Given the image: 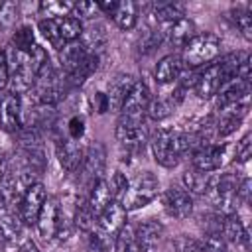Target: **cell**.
Masks as SVG:
<instances>
[{
	"label": "cell",
	"mask_w": 252,
	"mask_h": 252,
	"mask_svg": "<svg viewBox=\"0 0 252 252\" xmlns=\"http://www.w3.org/2000/svg\"><path fill=\"white\" fill-rule=\"evenodd\" d=\"M199 146H203V142L199 140L197 134L193 136V134L175 132L169 128H158L150 140L154 159L165 169L175 167L185 152H193Z\"/></svg>",
	"instance_id": "cell-1"
},
{
	"label": "cell",
	"mask_w": 252,
	"mask_h": 252,
	"mask_svg": "<svg viewBox=\"0 0 252 252\" xmlns=\"http://www.w3.org/2000/svg\"><path fill=\"white\" fill-rule=\"evenodd\" d=\"M159 191V181L152 171H142L134 179H128V187L118 199V203L128 211H138L150 205Z\"/></svg>",
	"instance_id": "cell-2"
},
{
	"label": "cell",
	"mask_w": 252,
	"mask_h": 252,
	"mask_svg": "<svg viewBox=\"0 0 252 252\" xmlns=\"http://www.w3.org/2000/svg\"><path fill=\"white\" fill-rule=\"evenodd\" d=\"M220 55V39L215 33H195L181 47V63L183 67L195 69L215 61Z\"/></svg>",
	"instance_id": "cell-3"
},
{
	"label": "cell",
	"mask_w": 252,
	"mask_h": 252,
	"mask_svg": "<svg viewBox=\"0 0 252 252\" xmlns=\"http://www.w3.org/2000/svg\"><path fill=\"white\" fill-rule=\"evenodd\" d=\"M238 183H240V179L232 173L215 175V179L211 183V189L205 195V197L211 199V203L215 205V209L222 217L234 215L238 211V207L242 205V201L238 197Z\"/></svg>",
	"instance_id": "cell-4"
},
{
	"label": "cell",
	"mask_w": 252,
	"mask_h": 252,
	"mask_svg": "<svg viewBox=\"0 0 252 252\" xmlns=\"http://www.w3.org/2000/svg\"><path fill=\"white\" fill-rule=\"evenodd\" d=\"M228 144H205L191 152V165L199 171L213 173L228 161Z\"/></svg>",
	"instance_id": "cell-5"
},
{
	"label": "cell",
	"mask_w": 252,
	"mask_h": 252,
	"mask_svg": "<svg viewBox=\"0 0 252 252\" xmlns=\"http://www.w3.org/2000/svg\"><path fill=\"white\" fill-rule=\"evenodd\" d=\"M150 100H152L150 87L144 81H134V85H132L130 93L126 94L122 108H120L122 118L134 120V122H144V114H146Z\"/></svg>",
	"instance_id": "cell-6"
},
{
	"label": "cell",
	"mask_w": 252,
	"mask_h": 252,
	"mask_svg": "<svg viewBox=\"0 0 252 252\" xmlns=\"http://www.w3.org/2000/svg\"><path fill=\"white\" fill-rule=\"evenodd\" d=\"M45 199H47V191H45L43 183L35 181L26 189V193L22 195V199L18 203V213H20V219L26 226L35 224L37 215H39Z\"/></svg>",
	"instance_id": "cell-7"
},
{
	"label": "cell",
	"mask_w": 252,
	"mask_h": 252,
	"mask_svg": "<svg viewBox=\"0 0 252 252\" xmlns=\"http://www.w3.org/2000/svg\"><path fill=\"white\" fill-rule=\"evenodd\" d=\"M104 167H106V152H104V146L98 144V142H93L87 152H85V158H83V163H81V181L87 183L89 187L98 181L104 173Z\"/></svg>",
	"instance_id": "cell-8"
},
{
	"label": "cell",
	"mask_w": 252,
	"mask_h": 252,
	"mask_svg": "<svg viewBox=\"0 0 252 252\" xmlns=\"http://www.w3.org/2000/svg\"><path fill=\"white\" fill-rule=\"evenodd\" d=\"M161 205L169 217L185 220L193 213V195L189 191H185L183 187L171 185L161 193Z\"/></svg>",
	"instance_id": "cell-9"
},
{
	"label": "cell",
	"mask_w": 252,
	"mask_h": 252,
	"mask_svg": "<svg viewBox=\"0 0 252 252\" xmlns=\"http://www.w3.org/2000/svg\"><path fill=\"white\" fill-rule=\"evenodd\" d=\"M124 226H126V209L118 201H110L96 217V230L110 240H114Z\"/></svg>",
	"instance_id": "cell-10"
},
{
	"label": "cell",
	"mask_w": 252,
	"mask_h": 252,
	"mask_svg": "<svg viewBox=\"0 0 252 252\" xmlns=\"http://www.w3.org/2000/svg\"><path fill=\"white\" fill-rule=\"evenodd\" d=\"M226 81H228V77H226L220 61L211 63L209 67H205L203 73L197 75V79H195V93H197L199 98H213V96H217L219 89Z\"/></svg>",
	"instance_id": "cell-11"
},
{
	"label": "cell",
	"mask_w": 252,
	"mask_h": 252,
	"mask_svg": "<svg viewBox=\"0 0 252 252\" xmlns=\"http://www.w3.org/2000/svg\"><path fill=\"white\" fill-rule=\"evenodd\" d=\"M22 126V98L20 94L6 91L0 96V128L4 132H18Z\"/></svg>",
	"instance_id": "cell-12"
},
{
	"label": "cell",
	"mask_w": 252,
	"mask_h": 252,
	"mask_svg": "<svg viewBox=\"0 0 252 252\" xmlns=\"http://www.w3.org/2000/svg\"><path fill=\"white\" fill-rule=\"evenodd\" d=\"M156 30H158L161 39H165L173 45H179V47H183L195 35V24L185 16L171 20V22H165V24H159Z\"/></svg>",
	"instance_id": "cell-13"
},
{
	"label": "cell",
	"mask_w": 252,
	"mask_h": 252,
	"mask_svg": "<svg viewBox=\"0 0 252 252\" xmlns=\"http://www.w3.org/2000/svg\"><path fill=\"white\" fill-rule=\"evenodd\" d=\"M114 134H116V140L120 142V146H124L126 150H140L148 142V130H146L144 122L120 118Z\"/></svg>",
	"instance_id": "cell-14"
},
{
	"label": "cell",
	"mask_w": 252,
	"mask_h": 252,
	"mask_svg": "<svg viewBox=\"0 0 252 252\" xmlns=\"http://www.w3.org/2000/svg\"><path fill=\"white\" fill-rule=\"evenodd\" d=\"M24 226L18 209L0 199V238L10 244L18 242L24 236Z\"/></svg>",
	"instance_id": "cell-15"
},
{
	"label": "cell",
	"mask_w": 252,
	"mask_h": 252,
	"mask_svg": "<svg viewBox=\"0 0 252 252\" xmlns=\"http://www.w3.org/2000/svg\"><path fill=\"white\" fill-rule=\"evenodd\" d=\"M57 226H59V201L55 197H47L35 220L37 234L43 240H53L57 236Z\"/></svg>",
	"instance_id": "cell-16"
},
{
	"label": "cell",
	"mask_w": 252,
	"mask_h": 252,
	"mask_svg": "<svg viewBox=\"0 0 252 252\" xmlns=\"http://www.w3.org/2000/svg\"><path fill=\"white\" fill-rule=\"evenodd\" d=\"M161 238H163V224L154 219L140 222L134 230V240L144 252H156L159 248Z\"/></svg>",
	"instance_id": "cell-17"
},
{
	"label": "cell",
	"mask_w": 252,
	"mask_h": 252,
	"mask_svg": "<svg viewBox=\"0 0 252 252\" xmlns=\"http://www.w3.org/2000/svg\"><path fill=\"white\" fill-rule=\"evenodd\" d=\"M85 146L77 140H61L57 144V159H59V165L67 171V173H73L81 167L83 163V158H85Z\"/></svg>",
	"instance_id": "cell-18"
},
{
	"label": "cell",
	"mask_w": 252,
	"mask_h": 252,
	"mask_svg": "<svg viewBox=\"0 0 252 252\" xmlns=\"http://www.w3.org/2000/svg\"><path fill=\"white\" fill-rule=\"evenodd\" d=\"M134 81H136V79H134L132 75H126V73L116 75V77L110 81L108 91L104 93V94H106V100H108V110H110V112H120L122 102H124L126 94L130 93Z\"/></svg>",
	"instance_id": "cell-19"
},
{
	"label": "cell",
	"mask_w": 252,
	"mask_h": 252,
	"mask_svg": "<svg viewBox=\"0 0 252 252\" xmlns=\"http://www.w3.org/2000/svg\"><path fill=\"white\" fill-rule=\"evenodd\" d=\"M220 234L226 242L236 244V246H250V234L248 228L244 226V222L238 219V215H226L222 217V224H220Z\"/></svg>",
	"instance_id": "cell-20"
},
{
	"label": "cell",
	"mask_w": 252,
	"mask_h": 252,
	"mask_svg": "<svg viewBox=\"0 0 252 252\" xmlns=\"http://www.w3.org/2000/svg\"><path fill=\"white\" fill-rule=\"evenodd\" d=\"M106 41H108V33L104 24L100 22H91L87 28H83V33L79 37V43L85 47V51L93 55H98L100 49H104Z\"/></svg>",
	"instance_id": "cell-21"
},
{
	"label": "cell",
	"mask_w": 252,
	"mask_h": 252,
	"mask_svg": "<svg viewBox=\"0 0 252 252\" xmlns=\"http://www.w3.org/2000/svg\"><path fill=\"white\" fill-rule=\"evenodd\" d=\"M183 71V63H181V57L179 55H165L158 61L156 65V71H154V77L159 85H171L179 79Z\"/></svg>",
	"instance_id": "cell-22"
},
{
	"label": "cell",
	"mask_w": 252,
	"mask_h": 252,
	"mask_svg": "<svg viewBox=\"0 0 252 252\" xmlns=\"http://www.w3.org/2000/svg\"><path fill=\"white\" fill-rule=\"evenodd\" d=\"M87 55H89V53H87L85 47L79 43V39H77V41L63 43V47L59 49V65H61V69L69 75V73H73V71L85 61Z\"/></svg>",
	"instance_id": "cell-23"
},
{
	"label": "cell",
	"mask_w": 252,
	"mask_h": 252,
	"mask_svg": "<svg viewBox=\"0 0 252 252\" xmlns=\"http://www.w3.org/2000/svg\"><path fill=\"white\" fill-rule=\"evenodd\" d=\"M215 179V173H207V171H199L195 167L187 169L181 177L183 181V189L189 191L191 195H207V191L211 189V183Z\"/></svg>",
	"instance_id": "cell-24"
},
{
	"label": "cell",
	"mask_w": 252,
	"mask_h": 252,
	"mask_svg": "<svg viewBox=\"0 0 252 252\" xmlns=\"http://www.w3.org/2000/svg\"><path fill=\"white\" fill-rule=\"evenodd\" d=\"M89 203V207L94 211V215L98 217V213L110 203L114 201L112 199V193H110V187H108V181L104 177H100L98 181H94L91 187H89V195L85 199Z\"/></svg>",
	"instance_id": "cell-25"
},
{
	"label": "cell",
	"mask_w": 252,
	"mask_h": 252,
	"mask_svg": "<svg viewBox=\"0 0 252 252\" xmlns=\"http://www.w3.org/2000/svg\"><path fill=\"white\" fill-rule=\"evenodd\" d=\"M110 18L114 20V24H116L120 30L128 32V30H132V28L136 26V20H138V6H136L134 2H130V0L118 2V4H116V10H114V14H112Z\"/></svg>",
	"instance_id": "cell-26"
},
{
	"label": "cell",
	"mask_w": 252,
	"mask_h": 252,
	"mask_svg": "<svg viewBox=\"0 0 252 252\" xmlns=\"http://www.w3.org/2000/svg\"><path fill=\"white\" fill-rule=\"evenodd\" d=\"M73 224L83 230V232H93L96 228V215L94 211L89 207L87 201H81L75 205V211H73Z\"/></svg>",
	"instance_id": "cell-27"
},
{
	"label": "cell",
	"mask_w": 252,
	"mask_h": 252,
	"mask_svg": "<svg viewBox=\"0 0 252 252\" xmlns=\"http://www.w3.org/2000/svg\"><path fill=\"white\" fill-rule=\"evenodd\" d=\"M98 61H100V57L98 55H93V53H89L87 57H85V61L73 71V73H69L67 75V81L73 85V87H81L96 69H98Z\"/></svg>",
	"instance_id": "cell-28"
},
{
	"label": "cell",
	"mask_w": 252,
	"mask_h": 252,
	"mask_svg": "<svg viewBox=\"0 0 252 252\" xmlns=\"http://www.w3.org/2000/svg\"><path fill=\"white\" fill-rule=\"evenodd\" d=\"M57 22V28H59V33H61V39H63V43H69V41H77L79 37H81V33H83V22L79 20V18H75V16H63V18H59V20H55Z\"/></svg>",
	"instance_id": "cell-29"
},
{
	"label": "cell",
	"mask_w": 252,
	"mask_h": 252,
	"mask_svg": "<svg viewBox=\"0 0 252 252\" xmlns=\"http://www.w3.org/2000/svg\"><path fill=\"white\" fill-rule=\"evenodd\" d=\"M228 18L238 28V32L242 33V37L246 41H250L252 39V10H250V6H246V8H242V6L234 8Z\"/></svg>",
	"instance_id": "cell-30"
},
{
	"label": "cell",
	"mask_w": 252,
	"mask_h": 252,
	"mask_svg": "<svg viewBox=\"0 0 252 252\" xmlns=\"http://www.w3.org/2000/svg\"><path fill=\"white\" fill-rule=\"evenodd\" d=\"M39 12L47 20H59L63 16H69L73 12V2H63V0H43L39 2Z\"/></svg>",
	"instance_id": "cell-31"
},
{
	"label": "cell",
	"mask_w": 252,
	"mask_h": 252,
	"mask_svg": "<svg viewBox=\"0 0 252 252\" xmlns=\"http://www.w3.org/2000/svg\"><path fill=\"white\" fill-rule=\"evenodd\" d=\"M173 108H175L173 96H171V98L159 96V98H152V100H150L146 112H148V116H150L152 120H163V118H167V116L173 112Z\"/></svg>",
	"instance_id": "cell-32"
},
{
	"label": "cell",
	"mask_w": 252,
	"mask_h": 252,
	"mask_svg": "<svg viewBox=\"0 0 252 252\" xmlns=\"http://www.w3.org/2000/svg\"><path fill=\"white\" fill-rule=\"evenodd\" d=\"M37 30L41 33V37L47 39V43L55 49H61L63 47V39H61V33H59V28H57V22L55 20H39L37 22Z\"/></svg>",
	"instance_id": "cell-33"
},
{
	"label": "cell",
	"mask_w": 252,
	"mask_h": 252,
	"mask_svg": "<svg viewBox=\"0 0 252 252\" xmlns=\"http://www.w3.org/2000/svg\"><path fill=\"white\" fill-rule=\"evenodd\" d=\"M201 252H228V242L222 238L220 232H207L199 240Z\"/></svg>",
	"instance_id": "cell-34"
},
{
	"label": "cell",
	"mask_w": 252,
	"mask_h": 252,
	"mask_svg": "<svg viewBox=\"0 0 252 252\" xmlns=\"http://www.w3.org/2000/svg\"><path fill=\"white\" fill-rule=\"evenodd\" d=\"M12 45L20 51H30L33 45H35V39H33V30L30 26H22L14 32L12 35Z\"/></svg>",
	"instance_id": "cell-35"
},
{
	"label": "cell",
	"mask_w": 252,
	"mask_h": 252,
	"mask_svg": "<svg viewBox=\"0 0 252 252\" xmlns=\"http://www.w3.org/2000/svg\"><path fill=\"white\" fill-rule=\"evenodd\" d=\"M106 181H108V187H110L112 199H114V201H118V199L122 197V193L126 191V187H128V177H126L122 171H114V173L110 175V179H106Z\"/></svg>",
	"instance_id": "cell-36"
},
{
	"label": "cell",
	"mask_w": 252,
	"mask_h": 252,
	"mask_svg": "<svg viewBox=\"0 0 252 252\" xmlns=\"http://www.w3.org/2000/svg\"><path fill=\"white\" fill-rule=\"evenodd\" d=\"M96 12H98V4L96 2H75L71 16H75L79 20H83V18L85 20H91Z\"/></svg>",
	"instance_id": "cell-37"
},
{
	"label": "cell",
	"mask_w": 252,
	"mask_h": 252,
	"mask_svg": "<svg viewBox=\"0 0 252 252\" xmlns=\"http://www.w3.org/2000/svg\"><path fill=\"white\" fill-rule=\"evenodd\" d=\"M67 134H69V138H71V140L81 142V140H83V136H85V118H83V116H79V114L71 116V118H69V122H67Z\"/></svg>",
	"instance_id": "cell-38"
},
{
	"label": "cell",
	"mask_w": 252,
	"mask_h": 252,
	"mask_svg": "<svg viewBox=\"0 0 252 252\" xmlns=\"http://www.w3.org/2000/svg\"><path fill=\"white\" fill-rule=\"evenodd\" d=\"M173 250L175 252H201V246H199V240H195L187 234H179L173 240Z\"/></svg>",
	"instance_id": "cell-39"
},
{
	"label": "cell",
	"mask_w": 252,
	"mask_h": 252,
	"mask_svg": "<svg viewBox=\"0 0 252 252\" xmlns=\"http://www.w3.org/2000/svg\"><path fill=\"white\" fill-rule=\"evenodd\" d=\"M252 156V142H250V134H244L240 142H236V150H234V158L238 163H246Z\"/></svg>",
	"instance_id": "cell-40"
},
{
	"label": "cell",
	"mask_w": 252,
	"mask_h": 252,
	"mask_svg": "<svg viewBox=\"0 0 252 252\" xmlns=\"http://www.w3.org/2000/svg\"><path fill=\"white\" fill-rule=\"evenodd\" d=\"M18 20V4L16 2H2L0 6V26H12Z\"/></svg>",
	"instance_id": "cell-41"
},
{
	"label": "cell",
	"mask_w": 252,
	"mask_h": 252,
	"mask_svg": "<svg viewBox=\"0 0 252 252\" xmlns=\"http://www.w3.org/2000/svg\"><path fill=\"white\" fill-rule=\"evenodd\" d=\"M10 83V67H8V59H6V53L0 51V91L6 89Z\"/></svg>",
	"instance_id": "cell-42"
},
{
	"label": "cell",
	"mask_w": 252,
	"mask_h": 252,
	"mask_svg": "<svg viewBox=\"0 0 252 252\" xmlns=\"http://www.w3.org/2000/svg\"><path fill=\"white\" fill-rule=\"evenodd\" d=\"M94 110L98 114H102V112L108 110V100H106V94L104 93H96L94 94Z\"/></svg>",
	"instance_id": "cell-43"
},
{
	"label": "cell",
	"mask_w": 252,
	"mask_h": 252,
	"mask_svg": "<svg viewBox=\"0 0 252 252\" xmlns=\"http://www.w3.org/2000/svg\"><path fill=\"white\" fill-rule=\"evenodd\" d=\"M18 252H41V250L37 248V244H35L32 238H28V240L22 242V246L18 248Z\"/></svg>",
	"instance_id": "cell-44"
},
{
	"label": "cell",
	"mask_w": 252,
	"mask_h": 252,
	"mask_svg": "<svg viewBox=\"0 0 252 252\" xmlns=\"http://www.w3.org/2000/svg\"><path fill=\"white\" fill-rule=\"evenodd\" d=\"M4 171H6V159H4V156H2V152H0V181H2V177H4Z\"/></svg>",
	"instance_id": "cell-45"
}]
</instances>
